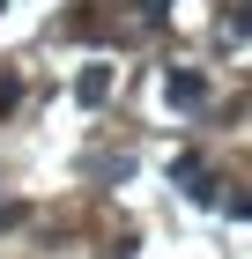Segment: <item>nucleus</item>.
<instances>
[{"label":"nucleus","mask_w":252,"mask_h":259,"mask_svg":"<svg viewBox=\"0 0 252 259\" xmlns=\"http://www.w3.org/2000/svg\"><path fill=\"white\" fill-rule=\"evenodd\" d=\"M163 97H171V104H200V97H208V81H200L193 67H178V74L163 81Z\"/></svg>","instance_id":"obj_1"},{"label":"nucleus","mask_w":252,"mask_h":259,"mask_svg":"<svg viewBox=\"0 0 252 259\" xmlns=\"http://www.w3.org/2000/svg\"><path fill=\"white\" fill-rule=\"evenodd\" d=\"M15 215H22V207H8V200H0V222H15Z\"/></svg>","instance_id":"obj_4"},{"label":"nucleus","mask_w":252,"mask_h":259,"mask_svg":"<svg viewBox=\"0 0 252 259\" xmlns=\"http://www.w3.org/2000/svg\"><path fill=\"white\" fill-rule=\"evenodd\" d=\"M15 104H22V81H15V74H0V111H15Z\"/></svg>","instance_id":"obj_3"},{"label":"nucleus","mask_w":252,"mask_h":259,"mask_svg":"<svg viewBox=\"0 0 252 259\" xmlns=\"http://www.w3.org/2000/svg\"><path fill=\"white\" fill-rule=\"evenodd\" d=\"M104 89H112V67H89V74L75 81V97H82V104H104Z\"/></svg>","instance_id":"obj_2"}]
</instances>
